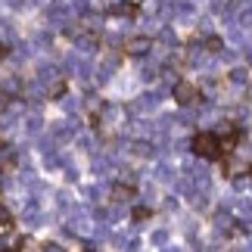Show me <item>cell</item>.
Returning a JSON list of instances; mask_svg holds the SVG:
<instances>
[{
    "label": "cell",
    "mask_w": 252,
    "mask_h": 252,
    "mask_svg": "<svg viewBox=\"0 0 252 252\" xmlns=\"http://www.w3.org/2000/svg\"><path fill=\"white\" fill-rule=\"evenodd\" d=\"M190 147H193V153H196V156H202V159H221V156H224V150H221V140L215 137V134H209V131L196 134Z\"/></svg>",
    "instance_id": "cell-1"
},
{
    "label": "cell",
    "mask_w": 252,
    "mask_h": 252,
    "mask_svg": "<svg viewBox=\"0 0 252 252\" xmlns=\"http://www.w3.org/2000/svg\"><path fill=\"white\" fill-rule=\"evenodd\" d=\"M174 100L184 103V106H190V103H196V100H199V91H196V87H193L190 81H181L178 87H174Z\"/></svg>",
    "instance_id": "cell-2"
},
{
    "label": "cell",
    "mask_w": 252,
    "mask_h": 252,
    "mask_svg": "<svg viewBox=\"0 0 252 252\" xmlns=\"http://www.w3.org/2000/svg\"><path fill=\"white\" fill-rule=\"evenodd\" d=\"M112 13H119V16H134V13H137V6H134V3H122V6H115Z\"/></svg>",
    "instance_id": "cell-3"
},
{
    "label": "cell",
    "mask_w": 252,
    "mask_h": 252,
    "mask_svg": "<svg viewBox=\"0 0 252 252\" xmlns=\"http://www.w3.org/2000/svg\"><path fill=\"white\" fill-rule=\"evenodd\" d=\"M131 53H143V47H150V41H131Z\"/></svg>",
    "instance_id": "cell-4"
},
{
    "label": "cell",
    "mask_w": 252,
    "mask_h": 252,
    "mask_svg": "<svg viewBox=\"0 0 252 252\" xmlns=\"http://www.w3.org/2000/svg\"><path fill=\"white\" fill-rule=\"evenodd\" d=\"M150 218V209H134V221H147Z\"/></svg>",
    "instance_id": "cell-5"
},
{
    "label": "cell",
    "mask_w": 252,
    "mask_h": 252,
    "mask_svg": "<svg viewBox=\"0 0 252 252\" xmlns=\"http://www.w3.org/2000/svg\"><path fill=\"white\" fill-rule=\"evenodd\" d=\"M206 47H209V50H221V41H218V37H209Z\"/></svg>",
    "instance_id": "cell-6"
},
{
    "label": "cell",
    "mask_w": 252,
    "mask_h": 252,
    "mask_svg": "<svg viewBox=\"0 0 252 252\" xmlns=\"http://www.w3.org/2000/svg\"><path fill=\"white\" fill-rule=\"evenodd\" d=\"M6 53H9V50H6V47H3V44H0V63H3V60H6Z\"/></svg>",
    "instance_id": "cell-7"
},
{
    "label": "cell",
    "mask_w": 252,
    "mask_h": 252,
    "mask_svg": "<svg viewBox=\"0 0 252 252\" xmlns=\"http://www.w3.org/2000/svg\"><path fill=\"white\" fill-rule=\"evenodd\" d=\"M3 106H6V96H3V94H0V109H3Z\"/></svg>",
    "instance_id": "cell-8"
}]
</instances>
